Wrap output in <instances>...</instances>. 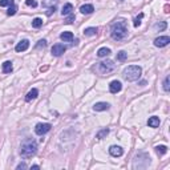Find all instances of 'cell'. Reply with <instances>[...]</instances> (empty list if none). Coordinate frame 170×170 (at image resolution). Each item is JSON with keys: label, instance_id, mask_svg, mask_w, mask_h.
<instances>
[{"label": "cell", "instance_id": "1", "mask_svg": "<svg viewBox=\"0 0 170 170\" xmlns=\"http://www.w3.org/2000/svg\"><path fill=\"white\" fill-rule=\"evenodd\" d=\"M36 152H37V144H36V141L32 140V138L25 140L20 146V154H21V157H24V158L32 157V155L36 154Z\"/></svg>", "mask_w": 170, "mask_h": 170}, {"label": "cell", "instance_id": "2", "mask_svg": "<svg viewBox=\"0 0 170 170\" xmlns=\"http://www.w3.org/2000/svg\"><path fill=\"white\" fill-rule=\"evenodd\" d=\"M110 35H112V37L114 39V40H122L124 37L128 35V29H126V24L124 20H120L117 23H114V24L112 25V32H110Z\"/></svg>", "mask_w": 170, "mask_h": 170}, {"label": "cell", "instance_id": "3", "mask_svg": "<svg viewBox=\"0 0 170 170\" xmlns=\"http://www.w3.org/2000/svg\"><path fill=\"white\" fill-rule=\"evenodd\" d=\"M141 73H142V69L138 65H130L124 69V77H125L126 81H136L141 77Z\"/></svg>", "mask_w": 170, "mask_h": 170}, {"label": "cell", "instance_id": "4", "mask_svg": "<svg viewBox=\"0 0 170 170\" xmlns=\"http://www.w3.org/2000/svg\"><path fill=\"white\" fill-rule=\"evenodd\" d=\"M116 68V64L113 63L112 60H106V61H103V63H98V70L100 73H109L112 70H114Z\"/></svg>", "mask_w": 170, "mask_h": 170}, {"label": "cell", "instance_id": "5", "mask_svg": "<svg viewBox=\"0 0 170 170\" xmlns=\"http://www.w3.org/2000/svg\"><path fill=\"white\" fill-rule=\"evenodd\" d=\"M51 128H52V125L51 124H37L35 128V133L39 136H42L45 134V133H48L51 130Z\"/></svg>", "mask_w": 170, "mask_h": 170}, {"label": "cell", "instance_id": "6", "mask_svg": "<svg viewBox=\"0 0 170 170\" xmlns=\"http://www.w3.org/2000/svg\"><path fill=\"white\" fill-rule=\"evenodd\" d=\"M170 42V37L169 36H160L154 40V45L158 48H162V47H166Z\"/></svg>", "mask_w": 170, "mask_h": 170}, {"label": "cell", "instance_id": "7", "mask_svg": "<svg viewBox=\"0 0 170 170\" xmlns=\"http://www.w3.org/2000/svg\"><path fill=\"white\" fill-rule=\"evenodd\" d=\"M67 51V47L63 44H55L52 47V55L53 56H61Z\"/></svg>", "mask_w": 170, "mask_h": 170}, {"label": "cell", "instance_id": "8", "mask_svg": "<svg viewBox=\"0 0 170 170\" xmlns=\"http://www.w3.org/2000/svg\"><path fill=\"white\" fill-rule=\"evenodd\" d=\"M121 89H122V84H121L120 81H117V80L112 81V83H110V85H109V90H110V93H113V95L118 93Z\"/></svg>", "mask_w": 170, "mask_h": 170}, {"label": "cell", "instance_id": "9", "mask_svg": "<svg viewBox=\"0 0 170 170\" xmlns=\"http://www.w3.org/2000/svg\"><path fill=\"white\" fill-rule=\"evenodd\" d=\"M109 153H110V155H113V157H121V155L124 154V150H122L121 146L113 145V146H110L109 148Z\"/></svg>", "mask_w": 170, "mask_h": 170}, {"label": "cell", "instance_id": "10", "mask_svg": "<svg viewBox=\"0 0 170 170\" xmlns=\"http://www.w3.org/2000/svg\"><path fill=\"white\" fill-rule=\"evenodd\" d=\"M29 47V41L28 40H21L20 42H18V45L15 47V51L16 52H24V51L28 49Z\"/></svg>", "mask_w": 170, "mask_h": 170}, {"label": "cell", "instance_id": "11", "mask_svg": "<svg viewBox=\"0 0 170 170\" xmlns=\"http://www.w3.org/2000/svg\"><path fill=\"white\" fill-rule=\"evenodd\" d=\"M93 11H95V7H93L92 4H84V5H81V8H80V12L84 13V15H89Z\"/></svg>", "mask_w": 170, "mask_h": 170}, {"label": "cell", "instance_id": "12", "mask_svg": "<svg viewBox=\"0 0 170 170\" xmlns=\"http://www.w3.org/2000/svg\"><path fill=\"white\" fill-rule=\"evenodd\" d=\"M109 104L108 103H97L95 104V106H93V109L96 110V112H103V110H108L109 109Z\"/></svg>", "mask_w": 170, "mask_h": 170}, {"label": "cell", "instance_id": "13", "mask_svg": "<svg viewBox=\"0 0 170 170\" xmlns=\"http://www.w3.org/2000/svg\"><path fill=\"white\" fill-rule=\"evenodd\" d=\"M148 125L150 128H158V126H160V118L155 117V116L150 117L149 120H148Z\"/></svg>", "mask_w": 170, "mask_h": 170}, {"label": "cell", "instance_id": "14", "mask_svg": "<svg viewBox=\"0 0 170 170\" xmlns=\"http://www.w3.org/2000/svg\"><path fill=\"white\" fill-rule=\"evenodd\" d=\"M72 11H73V5L70 4V3H67V4L63 7V11H61V15L63 16H67V15H69V13H72Z\"/></svg>", "mask_w": 170, "mask_h": 170}, {"label": "cell", "instance_id": "15", "mask_svg": "<svg viewBox=\"0 0 170 170\" xmlns=\"http://www.w3.org/2000/svg\"><path fill=\"white\" fill-rule=\"evenodd\" d=\"M37 95H39V90L37 89H31L29 92H28V95H27V97H25V100L27 101H31V100H35L36 97H37Z\"/></svg>", "mask_w": 170, "mask_h": 170}, {"label": "cell", "instance_id": "16", "mask_svg": "<svg viewBox=\"0 0 170 170\" xmlns=\"http://www.w3.org/2000/svg\"><path fill=\"white\" fill-rule=\"evenodd\" d=\"M60 39L63 41H72L73 40V33L72 32H68V31H67V32H63L60 35Z\"/></svg>", "mask_w": 170, "mask_h": 170}, {"label": "cell", "instance_id": "17", "mask_svg": "<svg viewBox=\"0 0 170 170\" xmlns=\"http://www.w3.org/2000/svg\"><path fill=\"white\" fill-rule=\"evenodd\" d=\"M109 55H110V49H109V48H106V47L100 48V49H98V52H97L98 57H105V56H109Z\"/></svg>", "mask_w": 170, "mask_h": 170}, {"label": "cell", "instance_id": "18", "mask_svg": "<svg viewBox=\"0 0 170 170\" xmlns=\"http://www.w3.org/2000/svg\"><path fill=\"white\" fill-rule=\"evenodd\" d=\"M155 152H157L158 155H163V154H166V153H168V146L158 145V146H155Z\"/></svg>", "mask_w": 170, "mask_h": 170}, {"label": "cell", "instance_id": "19", "mask_svg": "<svg viewBox=\"0 0 170 170\" xmlns=\"http://www.w3.org/2000/svg\"><path fill=\"white\" fill-rule=\"evenodd\" d=\"M97 28H95V27H90V28H85L84 29V35L85 36H95L96 33H97Z\"/></svg>", "mask_w": 170, "mask_h": 170}, {"label": "cell", "instance_id": "20", "mask_svg": "<svg viewBox=\"0 0 170 170\" xmlns=\"http://www.w3.org/2000/svg\"><path fill=\"white\" fill-rule=\"evenodd\" d=\"M3 72L4 73L12 72V63H11V61H4V63H3Z\"/></svg>", "mask_w": 170, "mask_h": 170}, {"label": "cell", "instance_id": "21", "mask_svg": "<svg viewBox=\"0 0 170 170\" xmlns=\"http://www.w3.org/2000/svg\"><path fill=\"white\" fill-rule=\"evenodd\" d=\"M108 134H109V129H103V130H100V132L96 134V138H98V140H103V138L106 137Z\"/></svg>", "mask_w": 170, "mask_h": 170}, {"label": "cell", "instance_id": "22", "mask_svg": "<svg viewBox=\"0 0 170 170\" xmlns=\"http://www.w3.org/2000/svg\"><path fill=\"white\" fill-rule=\"evenodd\" d=\"M128 59V53L125 51H120V52L117 53V60L118 61H125Z\"/></svg>", "mask_w": 170, "mask_h": 170}, {"label": "cell", "instance_id": "23", "mask_svg": "<svg viewBox=\"0 0 170 170\" xmlns=\"http://www.w3.org/2000/svg\"><path fill=\"white\" fill-rule=\"evenodd\" d=\"M42 25V20L40 18H36V19H33L32 20V27L33 28H40Z\"/></svg>", "mask_w": 170, "mask_h": 170}, {"label": "cell", "instance_id": "24", "mask_svg": "<svg viewBox=\"0 0 170 170\" xmlns=\"http://www.w3.org/2000/svg\"><path fill=\"white\" fill-rule=\"evenodd\" d=\"M16 11H18V7H16L15 4L10 5V8H8V11H7V15L8 16H13L16 13Z\"/></svg>", "mask_w": 170, "mask_h": 170}, {"label": "cell", "instance_id": "25", "mask_svg": "<svg viewBox=\"0 0 170 170\" xmlns=\"http://www.w3.org/2000/svg\"><path fill=\"white\" fill-rule=\"evenodd\" d=\"M166 21H161V23H158V24H155V29H158V31H163V29H166Z\"/></svg>", "mask_w": 170, "mask_h": 170}, {"label": "cell", "instance_id": "26", "mask_svg": "<svg viewBox=\"0 0 170 170\" xmlns=\"http://www.w3.org/2000/svg\"><path fill=\"white\" fill-rule=\"evenodd\" d=\"M144 18V13H140V15L137 16V18L134 19V23H133V25H134V27H138V25L141 24V19Z\"/></svg>", "mask_w": 170, "mask_h": 170}, {"label": "cell", "instance_id": "27", "mask_svg": "<svg viewBox=\"0 0 170 170\" xmlns=\"http://www.w3.org/2000/svg\"><path fill=\"white\" fill-rule=\"evenodd\" d=\"M13 0H0V7H7V5H12Z\"/></svg>", "mask_w": 170, "mask_h": 170}, {"label": "cell", "instance_id": "28", "mask_svg": "<svg viewBox=\"0 0 170 170\" xmlns=\"http://www.w3.org/2000/svg\"><path fill=\"white\" fill-rule=\"evenodd\" d=\"M25 4H27L28 7H33V8L37 7V1H36V0H27V1H25Z\"/></svg>", "mask_w": 170, "mask_h": 170}, {"label": "cell", "instance_id": "29", "mask_svg": "<svg viewBox=\"0 0 170 170\" xmlns=\"http://www.w3.org/2000/svg\"><path fill=\"white\" fill-rule=\"evenodd\" d=\"M163 89H165L166 92H169V90H170V86H169V76H166V77H165V81H163Z\"/></svg>", "mask_w": 170, "mask_h": 170}, {"label": "cell", "instance_id": "30", "mask_svg": "<svg viewBox=\"0 0 170 170\" xmlns=\"http://www.w3.org/2000/svg\"><path fill=\"white\" fill-rule=\"evenodd\" d=\"M73 20H75V15H73V13H69V16H68V18L65 19L64 21L67 23V24H72Z\"/></svg>", "mask_w": 170, "mask_h": 170}, {"label": "cell", "instance_id": "31", "mask_svg": "<svg viewBox=\"0 0 170 170\" xmlns=\"http://www.w3.org/2000/svg\"><path fill=\"white\" fill-rule=\"evenodd\" d=\"M45 47H47V41L45 40H40L39 41V44L36 45V48H45Z\"/></svg>", "mask_w": 170, "mask_h": 170}, {"label": "cell", "instance_id": "32", "mask_svg": "<svg viewBox=\"0 0 170 170\" xmlns=\"http://www.w3.org/2000/svg\"><path fill=\"white\" fill-rule=\"evenodd\" d=\"M55 11H56V7H55V5H53V7H51L49 10L47 11V16H51V15H52L53 12H55Z\"/></svg>", "mask_w": 170, "mask_h": 170}, {"label": "cell", "instance_id": "33", "mask_svg": "<svg viewBox=\"0 0 170 170\" xmlns=\"http://www.w3.org/2000/svg\"><path fill=\"white\" fill-rule=\"evenodd\" d=\"M18 169H27V165H25L24 162H21V163H19L18 165Z\"/></svg>", "mask_w": 170, "mask_h": 170}, {"label": "cell", "instance_id": "34", "mask_svg": "<svg viewBox=\"0 0 170 170\" xmlns=\"http://www.w3.org/2000/svg\"><path fill=\"white\" fill-rule=\"evenodd\" d=\"M165 12H166V13L169 12V5H165Z\"/></svg>", "mask_w": 170, "mask_h": 170}, {"label": "cell", "instance_id": "35", "mask_svg": "<svg viewBox=\"0 0 170 170\" xmlns=\"http://www.w3.org/2000/svg\"><path fill=\"white\" fill-rule=\"evenodd\" d=\"M39 168H40L39 165H33V166H32V169H39Z\"/></svg>", "mask_w": 170, "mask_h": 170}, {"label": "cell", "instance_id": "36", "mask_svg": "<svg viewBox=\"0 0 170 170\" xmlns=\"http://www.w3.org/2000/svg\"><path fill=\"white\" fill-rule=\"evenodd\" d=\"M121 1H122V0H121Z\"/></svg>", "mask_w": 170, "mask_h": 170}]
</instances>
